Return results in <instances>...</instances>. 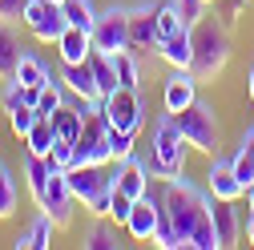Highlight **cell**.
Segmentation results:
<instances>
[{"label": "cell", "instance_id": "41", "mask_svg": "<svg viewBox=\"0 0 254 250\" xmlns=\"http://www.w3.org/2000/svg\"><path fill=\"white\" fill-rule=\"evenodd\" d=\"M206 4H214V0H206Z\"/></svg>", "mask_w": 254, "mask_h": 250}, {"label": "cell", "instance_id": "33", "mask_svg": "<svg viewBox=\"0 0 254 250\" xmlns=\"http://www.w3.org/2000/svg\"><path fill=\"white\" fill-rule=\"evenodd\" d=\"M37 117H41V113H37V105H20V109H12V113H8V125H12V133H16V137H24V133L37 125Z\"/></svg>", "mask_w": 254, "mask_h": 250}, {"label": "cell", "instance_id": "9", "mask_svg": "<svg viewBox=\"0 0 254 250\" xmlns=\"http://www.w3.org/2000/svg\"><path fill=\"white\" fill-rule=\"evenodd\" d=\"M157 4H133L129 8V49L133 53H157Z\"/></svg>", "mask_w": 254, "mask_h": 250}, {"label": "cell", "instance_id": "12", "mask_svg": "<svg viewBox=\"0 0 254 250\" xmlns=\"http://www.w3.org/2000/svg\"><path fill=\"white\" fill-rule=\"evenodd\" d=\"M198 77L194 69H174L170 81H166V93H162V101H166V113H182L186 105H194L198 101Z\"/></svg>", "mask_w": 254, "mask_h": 250}, {"label": "cell", "instance_id": "23", "mask_svg": "<svg viewBox=\"0 0 254 250\" xmlns=\"http://www.w3.org/2000/svg\"><path fill=\"white\" fill-rule=\"evenodd\" d=\"M16 81L28 85V89H45V85L53 81V73L45 69V61H37L33 53H24V57H20V65H16Z\"/></svg>", "mask_w": 254, "mask_h": 250}, {"label": "cell", "instance_id": "7", "mask_svg": "<svg viewBox=\"0 0 254 250\" xmlns=\"http://www.w3.org/2000/svg\"><path fill=\"white\" fill-rule=\"evenodd\" d=\"M101 117H105L109 129H141V101H137V89L117 85L109 97L101 101Z\"/></svg>", "mask_w": 254, "mask_h": 250}, {"label": "cell", "instance_id": "15", "mask_svg": "<svg viewBox=\"0 0 254 250\" xmlns=\"http://www.w3.org/2000/svg\"><path fill=\"white\" fill-rule=\"evenodd\" d=\"M113 166H117L113 170V186L117 190H125L133 202L149 194V170H145L141 158H125V162H113Z\"/></svg>", "mask_w": 254, "mask_h": 250}, {"label": "cell", "instance_id": "16", "mask_svg": "<svg viewBox=\"0 0 254 250\" xmlns=\"http://www.w3.org/2000/svg\"><path fill=\"white\" fill-rule=\"evenodd\" d=\"M57 53H61V65H81V61H89L93 53V37L85 33V28H65V33L57 37Z\"/></svg>", "mask_w": 254, "mask_h": 250}, {"label": "cell", "instance_id": "26", "mask_svg": "<svg viewBox=\"0 0 254 250\" xmlns=\"http://www.w3.org/2000/svg\"><path fill=\"white\" fill-rule=\"evenodd\" d=\"M65 20L73 28H85V33H93V24H97V8H93V0H65Z\"/></svg>", "mask_w": 254, "mask_h": 250}, {"label": "cell", "instance_id": "31", "mask_svg": "<svg viewBox=\"0 0 254 250\" xmlns=\"http://www.w3.org/2000/svg\"><path fill=\"white\" fill-rule=\"evenodd\" d=\"M61 105H65V97H61V81H49V85L37 93V113H41V117H53Z\"/></svg>", "mask_w": 254, "mask_h": 250}, {"label": "cell", "instance_id": "39", "mask_svg": "<svg viewBox=\"0 0 254 250\" xmlns=\"http://www.w3.org/2000/svg\"><path fill=\"white\" fill-rule=\"evenodd\" d=\"M246 89H250V101H254V69H250V81H246Z\"/></svg>", "mask_w": 254, "mask_h": 250}, {"label": "cell", "instance_id": "29", "mask_svg": "<svg viewBox=\"0 0 254 250\" xmlns=\"http://www.w3.org/2000/svg\"><path fill=\"white\" fill-rule=\"evenodd\" d=\"M16 178H12V170H4L0 166V218H12V210H16Z\"/></svg>", "mask_w": 254, "mask_h": 250}, {"label": "cell", "instance_id": "2", "mask_svg": "<svg viewBox=\"0 0 254 250\" xmlns=\"http://www.w3.org/2000/svg\"><path fill=\"white\" fill-rule=\"evenodd\" d=\"M145 170H149V178H162V182H170L174 174L186 170V137L178 133V125H174L170 113L157 121V129H153V145H149Z\"/></svg>", "mask_w": 254, "mask_h": 250}, {"label": "cell", "instance_id": "37", "mask_svg": "<svg viewBox=\"0 0 254 250\" xmlns=\"http://www.w3.org/2000/svg\"><path fill=\"white\" fill-rule=\"evenodd\" d=\"M246 238H250V246H254V214H250V222H246Z\"/></svg>", "mask_w": 254, "mask_h": 250}, {"label": "cell", "instance_id": "6", "mask_svg": "<svg viewBox=\"0 0 254 250\" xmlns=\"http://www.w3.org/2000/svg\"><path fill=\"white\" fill-rule=\"evenodd\" d=\"M20 24H24L37 41H45V45H57V37L69 28L65 8L53 4V0H28V8H24V16H20Z\"/></svg>", "mask_w": 254, "mask_h": 250}, {"label": "cell", "instance_id": "21", "mask_svg": "<svg viewBox=\"0 0 254 250\" xmlns=\"http://www.w3.org/2000/svg\"><path fill=\"white\" fill-rule=\"evenodd\" d=\"M53 141H57L53 117H37V125H33V129H28V133H24V145H28V153H33V158H49Z\"/></svg>", "mask_w": 254, "mask_h": 250}, {"label": "cell", "instance_id": "13", "mask_svg": "<svg viewBox=\"0 0 254 250\" xmlns=\"http://www.w3.org/2000/svg\"><path fill=\"white\" fill-rule=\"evenodd\" d=\"M206 190H210L214 198H222V202H238V198L246 194V186L234 178V166L222 162L218 153H214V162H210V170H206Z\"/></svg>", "mask_w": 254, "mask_h": 250}, {"label": "cell", "instance_id": "3", "mask_svg": "<svg viewBox=\"0 0 254 250\" xmlns=\"http://www.w3.org/2000/svg\"><path fill=\"white\" fill-rule=\"evenodd\" d=\"M170 117H174L178 133L186 137L190 149H198V153H218V117H214V105L194 101V105H186L182 113H170Z\"/></svg>", "mask_w": 254, "mask_h": 250}, {"label": "cell", "instance_id": "19", "mask_svg": "<svg viewBox=\"0 0 254 250\" xmlns=\"http://www.w3.org/2000/svg\"><path fill=\"white\" fill-rule=\"evenodd\" d=\"M53 129H57L61 141H77L81 129H85V109H81V105H61V109L53 113Z\"/></svg>", "mask_w": 254, "mask_h": 250}, {"label": "cell", "instance_id": "38", "mask_svg": "<svg viewBox=\"0 0 254 250\" xmlns=\"http://www.w3.org/2000/svg\"><path fill=\"white\" fill-rule=\"evenodd\" d=\"M246 210L254 214V186H250V190H246Z\"/></svg>", "mask_w": 254, "mask_h": 250}, {"label": "cell", "instance_id": "36", "mask_svg": "<svg viewBox=\"0 0 254 250\" xmlns=\"http://www.w3.org/2000/svg\"><path fill=\"white\" fill-rule=\"evenodd\" d=\"M24 8H28V0H0V20H20L24 16Z\"/></svg>", "mask_w": 254, "mask_h": 250}, {"label": "cell", "instance_id": "32", "mask_svg": "<svg viewBox=\"0 0 254 250\" xmlns=\"http://www.w3.org/2000/svg\"><path fill=\"white\" fill-rule=\"evenodd\" d=\"M49 170H57V174H65V170H73V141H53V149H49Z\"/></svg>", "mask_w": 254, "mask_h": 250}, {"label": "cell", "instance_id": "20", "mask_svg": "<svg viewBox=\"0 0 254 250\" xmlns=\"http://www.w3.org/2000/svg\"><path fill=\"white\" fill-rule=\"evenodd\" d=\"M85 246L89 250H117L121 246L117 222H113V218H93V226L85 230Z\"/></svg>", "mask_w": 254, "mask_h": 250}, {"label": "cell", "instance_id": "22", "mask_svg": "<svg viewBox=\"0 0 254 250\" xmlns=\"http://www.w3.org/2000/svg\"><path fill=\"white\" fill-rule=\"evenodd\" d=\"M24 178H28V194H33V202H37V210H41L45 190H49V178H53L49 162H45V158H33V153H28V170H24Z\"/></svg>", "mask_w": 254, "mask_h": 250}, {"label": "cell", "instance_id": "30", "mask_svg": "<svg viewBox=\"0 0 254 250\" xmlns=\"http://www.w3.org/2000/svg\"><path fill=\"white\" fill-rule=\"evenodd\" d=\"M133 141H137V129H109V149H113V162L133 158Z\"/></svg>", "mask_w": 254, "mask_h": 250}, {"label": "cell", "instance_id": "28", "mask_svg": "<svg viewBox=\"0 0 254 250\" xmlns=\"http://www.w3.org/2000/svg\"><path fill=\"white\" fill-rule=\"evenodd\" d=\"M182 12H178V0H166V4H157V37H174L182 28Z\"/></svg>", "mask_w": 254, "mask_h": 250}, {"label": "cell", "instance_id": "10", "mask_svg": "<svg viewBox=\"0 0 254 250\" xmlns=\"http://www.w3.org/2000/svg\"><path fill=\"white\" fill-rule=\"evenodd\" d=\"M73 202H77V198H73V190H69V178L53 170V178H49V190H45V202H41V210H45V214L53 218V222H57V230L73 222Z\"/></svg>", "mask_w": 254, "mask_h": 250}, {"label": "cell", "instance_id": "25", "mask_svg": "<svg viewBox=\"0 0 254 250\" xmlns=\"http://www.w3.org/2000/svg\"><path fill=\"white\" fill-rule=\"evenodd\" d=\"M190 246H194V250H222V246H218V230H214V214H210V202H206V210L198 214V222H194Z\"/></svg>", "mask_w": 254, "mask_h": 250}, {"label": "cell", "instance_id": "14", "mask_svg": "<svg viewBox=\"0 0 254 250\" xmlns=\"http://www.w3.org/2000/svg\"><path fill=\"white\" fill-rule=\"evenodd\" d=\"M157 57H162L170 69H190L194 65V33H190V24H182L174 37L157 41Z\"/></svg>", "mask_w": 254, "mask_h": 250}, {"label": "cell", "instance_id": "17", "mask_svg": "<svg viewBox=\"0 0 254 250\" xmlns=\"http://www.w3.org/2000/svg\"><path fill=\"white\" fill-rule=\"evenodd\" d=\"M20 33L12 28V20H0V81H12L16 77V65H20Z\"/></svg>", "mask_w": 254, "mask_h": 250}, {"label": "cell", "instance_id": "8", "mask_svg": "<svg viewBox=\"0 0 254 250\" xmlns=\"http://www.w3.org/2000/svg\"><path fill=\"white\" fill-rule=\"evenodd\" d=\"M157 218H162V198H157V190H149L145 198L133 202L129 218H125V230H129L133 242H153V234H157Z\"/></svg>", "mask_w": 254, "mask_h": 250}, {"label": "cell", "instance_id": "34", "mask_svg": "<svg viewBox=\"0 0 254 250\" xmlns=\"http://www.w3.org/2000/svg\"><path fill=\"white\" fill-rule=\"evenodd\" d=\"M129 210H133V198L125 194V190H117L113 186V198H109V218L117 226H125V218H129Z\"/></svg>", "mask_w": 254, "mask_h": 250}, {"label": "cell", "instance_id": "1", "mask_svg": "<svg viewBox=\"0 0 254 250\" xmlns=\"http://www.w3.org/2000/svg\"><path fill=\"white\" fill-rule=\"evenodd\" d=\"M194 77L198 81H214L222 69H226V61H230V33H226V24H218L214 16H202L194 28Z\"/></svg>", "mask_w": 254, "mask_h": 250}, {"label": "cell", "instance_id": "4", "mask_svg": "<svg viewBox=\"0 0 254 250\" xmlns=\"http://www.w3.org/2000/svg\"><path fill=\"white\" fill-rule=\"evenodd\" d=\"M73 166H113V149H109V125L101 109L85 113V129L73 141Z\"/></svg>", "mask_w": 254, "mask_h": 250}, {"label": "cell", "instance_id": "5", "mask_svg": "<svg viewBox=\"0 0 254 250\" xmlns=\"http://www.w3.org/2000/svg\"><path fill=\"white\" fill-rule=\"evenodd\" d=\"M93 49L101 53H121L129 49V8L125 4H113V8H101L97 12V24H93Z\"/></svg>", "mask_w": 254, "mask_h": 250}, {"label": "cell", "instance_id": "35", "mask_svg": "<svg viewBox=\"0 0 254 250\" xmlns=\"http://www.w3.org/2000/svg\"><path fill=\"white\" fill-rule=\"evenodd\" d=\"M206 8H210L206 0H178V12H182V20H186L190 28H194V24L206 16Z\"/></svg>", "mask_w": 254, "mask_h": 250}, {"label": "cell", "instance_id": "11", "mask_svg": "<svg viewBox=\"0 0 254 250\" xmlns=\"http://www.w3.org/2000/svg\"><path fill=\"white\" fill-rule=\"evenodd\" d=\"M61 81H65V89L73 93L77 101L101 109L105 97H101V85H97V77H93V65H89V61H81V65H65V69H61Z\"/></svg>", "mask_w": 254, "mask_h": 250}, {"label": "cell", "instance_id": "40", "mask_svg": "<svg viewBox=\"0 0 254 250\" xmlns=\"http://www.w3.org/2000/svg\"><path fill=\"white\" fill-rule=\"evenodd\" d=\"M53 4H65V0H53Z\"/></svg>", "mask_w": 254, "mask_h": 250}, {"label": "cell", "instance_id": "24", "mask_svg": "<svg viewBox=\"0 0 254 250\" xmlns=\"http://www.w3.org/2000/svg\"><path fill=\"white\" fill-rule=\"evenodd\" d=\"M109 57H113V69H117V85H125V89H137V85H141L137 53H133V49H121V53H109Z\"/></svg>", "mask_w": 254, "mask_h": 250}, {"label": "cell", "instance_id": "27", "mask_svg": "<svg viewBox=\"0 0 254 250\" xmlns=\"http://www.w3.org/2000/svg\"><path fill=\"white\" fill-rule=\"evenodd\" d=\"M53 230H57V222L41 210L37 222H33V230H28V250H49L53 246Z\"/></svg>", "mask_w": 254, "mask_h": 250}, {"label": "cell", "instance_id": "18", "mask_svg": "<svg viewBox=\"0 0 254 250\" xmlns=\"http://www.w3.org/2000/svg\"><path fill=\"white\" fill-rule=\"evenodd\" d=\"M210 214H214V230H218V246L226 250L238 242V214H234V202H222L210 194Z\"/></svg>", "mask_w": 254, "mask_h": 250}]
</instances>
